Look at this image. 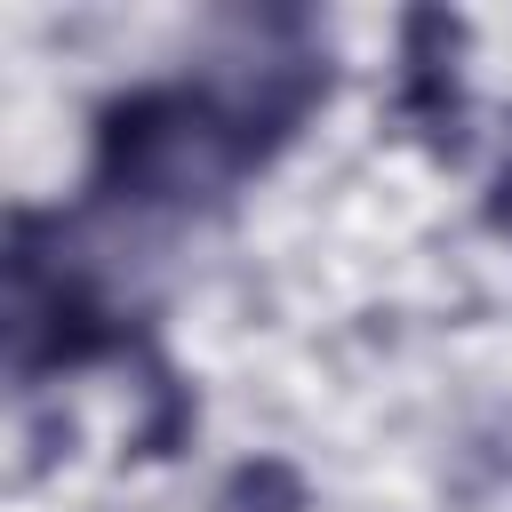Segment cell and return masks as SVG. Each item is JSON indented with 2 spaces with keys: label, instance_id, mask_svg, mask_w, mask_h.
<instances>
[{
  "label": "cell",
  "instance_id": "2",
  "mask_svg": "<svg viewBox=\"0 0 512 512\" xmlns=\"http://www.w3.org/2000/svg\"><path fill=\"white\" fill-rule=\"evenodd\" d=\"M456 56H464V16L448 8H408L400 16V120L440 152L456 160L464 152V80H456Z\"/></svg>",
  "mask_w": 512,
  "mask_h": 512
},
{
  "label": "cell",
  "instance_id": "1",
  "mask_svg": "<svg viewBox=\"0 0 512 512\" xmlns=\"http://www.w3.org/2000/svg\"><path fill=\"white\" fill-rule=\"evenodd\" d=\"M328 88V72H264L248 88H144L104 104L96 120V192L104 200H192L224 192L240 168H256L296 112Z\"/></svg>",
  "mask_w": 512,
  "mask_h": 512
},
{
  "label": "cell",
  "instance_id": "3",
  "mask_svg": "<svg viewBox=\"0 0 512 512\" xmlns=\"http://www.w3.org/2000/svg\"><path fill=\"white\" fill-rule=\"evenodd\" d=\"M16 376H48V368H88L104 352H120V328L80 296V288H40V296H16Z\"/></svg>",
  "mask_w": 512,
  "mask_h": 512
},
{
  "label": "cell",
  "instance_id": "4",
  "mask_svg": "<svg viewBox=\"0 0 512 512\" xmlns=\"http://www.w3.org/2000/svg\"><path fill=\"white\" fill-rule=\"evenodd\" d=\"M304 504H312L304 496V472L280 464V456H256V464H240L224 480V512H304Z\"/></svg>",
  "mask_w": 512,
  "mask_h": 512
},
{
  "label": "cell",
  "instance_id": "5",
  "mask_svg": "<svg viewBox=\"0 0 512 512\" xmlns=\"http://www.w3.org/2000/svg\"><path fill=\"white\" fill-rule=\"evenodd\" d=\"M488 224H496V232H512V168L488 184Z\"/></svg>",
  "mask_w": 512,
  "mask_h": 512
}]
</instances>
